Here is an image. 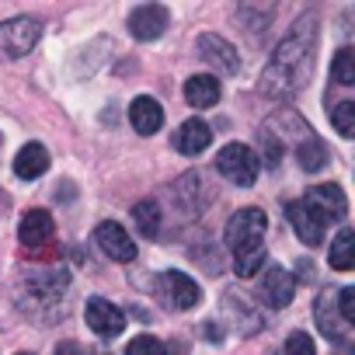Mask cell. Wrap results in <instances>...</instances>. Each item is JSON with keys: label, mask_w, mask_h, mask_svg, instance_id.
<instances>
[{"label": "cell", "mask_w": 355, "mask_h": 355, "mask_svg": "<svg viewBox=\"0 0 355 355\" xmlns=\"http://www.w3.org/2000/svg\"><path fill=\"white\" fill-rule=\"evenodd\" d=\"M317 25L320 18L313 11L300 15L293 21V28L286 32V39L275 46L268 67L261 70V94L272 101H286L293 94H300L313 73V53H317Z\"/></svg>", "instance_id": "6da1fadb"}, {"label": "cell", "mask_w": 355, "mask_h": 355, "mask_svg": "<svg viewBox=\"0 0 355 355\" xmlns=\"http://www.w3.org/2000/svg\"><path fill=\"white\" fill-rule=\"evenodd\" d=\"M348 209V199L341 192V185H313L300 202H293L286 213H289V223L296 230V237L310 248H317L324 241V230L341 220Z\"/></svg>", "instance_id": "7a4b0ae2"}, {"label": "cell", "mask_w": 355, "mask_h": 355, "mask_svg": "<svg viewBox=\"0 0 355 355\" xmlns=\"http://www.w3.org/2000/svg\"><path fill=\"white\" fill-rule=\"evenodd\" d=\"M230 185H237V189H248V185H254L258 182V171H261V164H258V153L251 150V146H244V143H227L220 153H216V164H213Z\"/></svg>", "instance_id": "3957f363"}, {"label": "cell", "mask_w": 355, "mask_h": 355, "mask_svg": "<svg viewBox=\"0 0 355 355\" xmlns=\"http://www.w3.org/2000/svg\"><path fill=\"white\" fill-rule=\"evenodd\" d=\"M70 286V275L63 268H53V272H32L25 275L21 282V306L25 310H35V306H56L63 300Z\"/></svg>", "instance_id": "277c9868"}, {"label": "cell", "mask_w": 355, "mask_h": 355, "mask_svg": "<svg viewBox=\"0 0 355 355\" xmlns=\"http://www.w3.org/2000/svg\"><path fill=\"white\" fill-rule=\"evenodd\" d=\"M265 230H268V216L258 206H248V209H237L230 216L223 237H227V248L237 254V251H248V248H261Z\"/></svg>", "instance_id": "5b68a950"}, {"label": "cell", "mask_w": 355, "mask_h": 355, "mask_svg": "<svg viewBox=\"0 0 355 355\" xmlns=\"http://www.w3.org/2000/svg\"><path fill=\"white\" fill-rule=\"evenodd\" d=\"M42 39V25L35 18H11V21H0V56L18 60L28 56Z\"/></svg>", "instance_id": "8992f818"}, {"label": "cell", "mask_w": 355, "mask_h": 355, "mask_svg": "<svg viewBox=\"0 0 355 355\" xmlns=\"http://www.w3.org/2000/svg\"><path fill=\"white\" fill-rule=\"evenodd\" d=\"M157 296H160V303L171 306V310H192V306H199L202 289H199V282H196L192 275L171 268V272L160 275V282H157Z\"/></svg>", "instance_id": "52a82bcc"}, {"label": "cell", "mask_w": 355, "mask_h": 355, "mask_svg": "<svg viewBox=\"0 0 355 355\" xmlns=\"http://www.w3.org/2000/svg\"><path fill=\"white\" fill-rule=\"evenodd\" d=\"M258 296H261L265 306L282 310V306H289L293 296H296V279H293L282 265H265V268H261V282H258Z\"/></svg>", "instance_id": "ba28073f"}, {"label": "cell", "mask_w": 355, "mask_h": 355, "mask_svg": "<svg viewBox=\"0 0 355 355\" xmlns=\"http://www.w3.org/2000/svg\"><path fill=\"white\" fill-rule=\"evenodd\" d=\"M94 248H98L105 258L119 261V265H125V261L136 258V244H132L129 230H125L122 223H115V220L98 223V230H94Z\"/></svg>", "instance_id": "9c48e42d"}, {"label": "cell", "mask_w": 355, "mask_h": 355, "mask_svg": "<svg viewBox=\"0 0 355 355\" xmlns=\"http://www.w3.org/2000/svg\"><path fill=\"white\" fill-rule=\"evenodd\" d=\"M199 56L216 70V73H213L216 80H220V77H234V73L241 70V56H237V49H234L223 35H213V32L199 35Z\"/></svg>", "instance_id": "30bf717a"}, {"label": "cell", "mask_w": 355, "mask_h": 355, "mask_svg": "<svg viewBox=\"0 0 355 355\" xmlns=\"http://www.w3.org/2000/svg\"><path fill=\"white\" fill-rule=\"evenodd\" d=\"M84 320H87V327H91L98 338H119V334L125 331V313H122L115 303L101 300V296H91V300H87Z\"/></svg>", "instance_id": "8fae6325"}, {"label": "cell", "mask_w": 355, "mask_h": 355, "mask_svg": "<svg viewBox=\"0 0 355 355\" xmlns=\"http://www.w3.org/2000/svg\"><path fill=\"white\" fill-rule=\"evenodd\" d=\"M167 21H171V15H167L164 4H139L129 15V32L139 42H153V39H160L167 32Z\"/></svg>", "instance_id": "7c38bea8"}, {"label": "cell", "mask_w": 355, "mask_h": 355, "mask_svg": "<svg viewBox=\"0 0 355 355\" xmlns=\"http://www.w3.org/2000/svg\"><path fill=\"white\" fill-rule=\"evenodd\" d=\"M53 237H56V227H53V216H49L46 209H28V213L21 216V223H18V241H21V248L42 251V248L53 244Z\"/></svg>", "instance_id": "4fadbf2b"}, {"label": "cell", "mask_w": 355, "mask_h": 355, "mask_svg": "<svg viewBox=\"0 0 355 355\" xmlns=\"http://www.w3.org/2000/svg\"><path fill=\"white\" fill-rule=\"evenodd\" d=\"M209 143H213V129L202 119H185L171 136V146L182 157H199L202 150H209Z\"/></svg>", "instance_id": "5bb4252c"}, {"label": "cell", "mask_w": 355, "mask_h": 355, "mask_svg": "<svg viewBox=\"0 0 355 355\" xmlns=\"http://www.w3.org/2000/svg\"><path fill=\"white\" fill-rule=\"evenodd\" d=\"M313 317H317V327H320V334H324V338H331V341H334V345H341V348H348V345H352V324H345V320H341L338 306H334L327 296H320V300H317Z\"/></svg>", "instance_id": "9a60e30c"}, {"label": "cell", "mask_w": 355, "mask_h": 355, "mask_svg": "<svg viewBox=\"0 0 355 355\" xmlns=\"http://www.w3.org/2000/svg\"><path fill=\"white\" fill-rule=\"evenodd\" d=\"M129 122H132V129H136L139 136L160 132V125H164V108H160V101L150 98V94L136 98V101L129 105Z\"/></svg>", "instance_id": "2e32d148"}, {"label": "cell", "mask_w": 355, "mask_h": 355, "mask_svg": "<svg viewBox=\"0 0 355 355\" xmlns=\"http://www.w3.org/2000/svg\"><path fill=\"white\" fill-rule=\"evenodd\" d=\"M49 167V150L42 143H25L15 157V174L21 178V182H35V178H42Z\"/></svg>", "instance_id": "e0dca14e"}, {"label": "cell", "mask_w": 355, "mask_h": 355, "mask_svg": "<svg viewBox=\"0 0 355 355\" xmlns=\"http://www.w3.org/2000/svg\"><path fill=\"white\" fill-rule=\"evenodd\" d=\"M220 94L223 91H220V80L213 73H196L185 80V101L192 108H213L220 101Z\"/></svg>", "instance_id": "ac0fdd59"}, {"label": "cell", "mask_w": 355, "mask_h": 355, "mask_svg": "<svg viewBox=\"0 0 355 355\" xmlns=\"http://www.w3.org/2000/svg\"><path fill=\"white\" fill-rule=\"evenodd\" d=\"M327 265L334 272H352L355 268V234H352V227H341L338 230L334 244L327 248Z\"/></svg>", "instance_id": "d6986e66"}, {"label": "cell", "mask_w": 355, "mask_h": 355, "mask_svg": "<svg viewBox=\"0 0 355 355\" xmlns=\"http://www.w3.org/2000/svg\"><path fill=\"white\" fill-rule=\"evenodd\" d=\"M132 223L136 230L146 237V241H157L160 237V202L157 199H143L132 206Z\"/></svg>", "instance_id": "ffe728a7"}, {"label": "cell", "mask_w": 355, "mask_h": 355, "mask_svg": "<svg viewBox=\"0 0 355 355\" xmlns=\"http://www.w3.org/2000/svg\"><path fill=\"white\" fill-rule=\"evenodd\" d=\"M296 164H300L303 171H320V167H327V146H324L317 136L300 139V143H296Z\"/></svg>", "instance_id": "44dd1931"}, {"label": "cell", "mask_w": 355, "mask_h": 355, "mask_svg": "<svg viewBox=\"0 0 355 355\" xmlns=\"http://www.w3.org/2000/svg\"><path fill=\"white\" fill-rule=\"evenodd\" d=\"M265 265H268L265 244H261V248H248V251H237V254H234V272H237L241 279H254Z\"/></svg>", "instance_id": "7402d4cb"}, {"label": "cell", "mask_w": 355, "mask_h": 355, "mask_svg": "<svg viewBox=\"0 0 355 355\" xmlns=\"http://www.w3.org/2000/svg\"><path fill=\"white\" fill-rule=\"evenodd\" d=\"M331 77H334L338 87H352V84H355V53H352L348 46L338 49V56H334V63H331Z\"/></svg>", "instance_id": "603a6c76"}, {"label": "cell", "mask_w": 355, "mask_h": 355, "mask_svg": "<svg viewBox=\"0 0 355 355\" xmlns=\"http://www.w3.org/2000/svg\"><path fill=\"white\" fill-rule=\"evenodd\" d=\"M331 125L338 129V136L352 139V136H355V105H352V101L334 105V112H331Z\"/></svg>", "instance_id": "cb8c5ba5"}, {"label": "cell", "mask_w": 355, "mask_h": 355, "mask_svg": "<svg viewBox=\"0 0 355 355\" xmlns=\"http://www.w3.org/2000/svg\"><path fill=\"white\" fill-rule=\"evenodd\" d=\"M125 355H167V345L153 334H136L129 345H125Z\"/></svg>", "instance_id": "d4e9b609"}, {"label": "cell", "mask_w": 355, "mask_h": 355, "mask_svg": "<svg viewBox=\"0 0 355 355\" xmlns=\"http://www.w3.org/2000/svg\"><path fill=\"white\" fill-rule=\"evenodd\" d=\"M334 306H338L341 320L355 327V289H352V286H341V289H338V303H334Z\"/></svg>", "instance_id": "484cf974"}, {"label": "cell", "mask_w": 355, "mask_h": 355, "mask_svg": "<svg viewBox=\"0 0 355 355\" xmlns=\"http://www.w3.org/2000/svg\"><path fill=\"white\" fill-rule=\"evenodd\" d=\"M282 355H317V352H313V341H310V334L296 331V334H289V338H286V348H282Z\"/></svg>", "instance_id": "4316f807"}, {"label": "cell", "mask_w": 355, "mask_h": 355, "mask_svg": "<svg viewBox=\"0 0 355 355\" xmlns=\"http://www.w3.org/2000/svg\"><path fill=\"white\" fill-rule=\"evenodd\" d=\"M56 355H84V348L77 341H60L56 345Z\"/></svg>", "instance_id": "83f0119b"}, {"label": "cell", "mask_w": 355, "mask_h": 355, "mask_svg": "<svg viewBox=\"0 0 355 355\" xmlns=\"http://www.w3.org/2000/svg\"><path fill=\"white\" fill-rule=\"evenodd\" d=\"M18 355H32V352H18Z\"/></svg>", "instance_id": "f1b7e54d"}, {"label": "cell", "mask_w": 355, "mask_h": 355, "mask_svg": "<svg viewBox=\"0 0 355 355\" xmlns=\"http://www.w3.org/2000/svg\"><path fill=\"white\" fill-rule=\"evenodd\" d=\"M94 355H101V352H94Z\"/></svg>", "instance_id": "f546056e"}]
</instances>
